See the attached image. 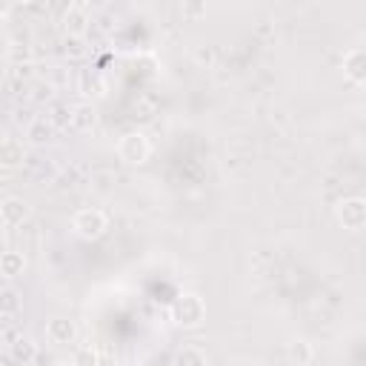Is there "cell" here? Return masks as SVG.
<instances>
[{
    "label": "cell",
    "instance_id": "obj_13",
    "mask_svg": "<svg viewBox=\"0 0 366 366\" xmlns=\"http://www.w3.org/2000/svg\"><path fill=\"white\" fill-rule=\"evenodd\" d=\"M9 349H11V357H14L17 363H23V366L37 357V343H34L29 335H17V337L9 343Z\"/></svg>",
    "mask_w": 366,
    "mask_h": 366
},
{
    "label": "cell",
    "instance_id": "obj_5",
    "mask_svg": "<svg viewBox=\"0 0 366 366\" xmlns=\"http://www.w3.org/2000/svg\"><path fill=\"white\" fill-rule=\"evenodd\" d=\"M29 220V203L17 194H9L0 200V223L3 226H20Z\"/></svg>",
    "mask_w": 366,
    "mask_h": 366
},
{
    "label": "cell",
    "instance_id": "obj_8",
    "mask_svg": "<svg viewBox=\"0 0 366 366\" xmlns=\"http://www.w3.org/2000/svg\"><path fill=\"white\" fill-rule=\"evenodd\" d=\"M26 160V149L17 137H0V166L3 169H17Z\"/></svg>",
    "mask_w": 366,
    "mask_h": 366
},
{
    "label": "cell",
    "instance_id": "obj_6",
    "mask_svg": "<svg viewBox=\"0 0 366 366\" xmlns=\"http://www.w3.org/2000/svg\"><path fill=\"white\" fill-rule=\"evenodd\" d=\"M343 74L355 83V86H363L366 80V51L360 46H352L346 54H343Z\"/></svg>",
    "mask_w": 366,
    "mask_h": 366
},
{
    "label": "cell",
    "instance_id": "obj_1",
    "mask_svg": "<svg viewBox=\"0 0 366 366\" xmlns=\"http://www.w3.org/2000/svg\"><path fill=\"white\" fill-rule=\"evenodd\" d=\"M169 317L180 329H197L206 320V300L200 295H194V292H183V295H177L172 300Z\"/></svg>",
    "mask_w": 366,
    "mask_h": 366
},
{
    "label": "cell",
    "instance_id": "obj_14",
    "mask_svg": "<svg viewBox=\"0 0 366 366\" xmlns=\"http://www.w3.org/2000/svg\"><path fill=\"white\" fill-rule=\"evenodd\" d=\"M94 120H97V114H94V106H92V103H77V106H71L69 123H71L77 132H89V129L94 126Z\"/></svg>",
    "mask_w": 366,
    "mask_h": 366
},
{
    "label": "cell",
    "instance_id": "obj_17",
    "mask_svg": "<svg viewBox=\"0 0 366 366\" xmlns=\"http://www.w3.org/2000/svg\"><path fill=\"white\" fill-rule=\"evenodd\" d=\"M71 366H100V355H97V349H94L92 343L77 346L74 355H71Z\"/></svg>",
    "mask_w": 366,
    "mask_h": 366
},
{
    "label": "cell",
    "instance_id": "obj_21",
    "mask_svg": "<svg viewBox=\"0 0 366 366\" xmlns=\"http://www.w3.org/2000/svg\"><path fill=\"white\" fill-rule=\"evenodd\" d=\"M54 366H71V360H57Z\"/></svg>",
    "mask_w": 366,
    "mask_h": 366
},
{
    "label": "cell",
    "instance_id": "obj_9",
    "mask_svg": "<svg viewBox=\"0 0 366 366\" xmlns=\"http://www.w3.org/2000/svg\"><path fill=\"white\" fill-rule=\"evenodd\" d=\"M51 137H54V126L49 123V117H34V120H29V126H26V140H29L31 146H46Z\"/></svg>",
    "mask_w": 366,
    "mask_h": 366
},
{
    "label": "cell",
    "instance_id": "obj_20",
    "mask_svg": "<svg viewBox=\"0 0 366 366\" xmlns=\"http://www.w3.org/2000/svg\"><path fill=\"white\" fill-rule=\"evenodd\" d=\"M3 352H6V335L0 332V355H3Z\"/></svg>",
    "mask_w": 366,
    "mask_h": 366
},
{
    "label": "cell",
    "instance_id": "obj_16",
    "mask_svg": "<svg viewBox=\"0 0 366 366\" xmlns=\"http://www.w3.org/2000/svg\"><path fill=\"white\" fill-rule=\"evenodd\" d=\"M20 312V292L6 286L0 289V317H14Z\"/></svg>",
    "mask_w": 366,
    "mask_h": 366
},
{
    "label": "cell",
    "instance_id": "obj_11",
    "mask_svg": "<svg viewBox=\"0 0 366 366\" xmlns=\"http://www.w3.org/2000/svg\"><path fill=\"white\" fill-rule=\"evenodd\" d=\"M86 11L80 6H69L66 14H63V29H66V37H83L86 34Z\"/></svg>",
    "mask_w": 366,
    "mask_h": 366
},
{
    "label": "cell",
    "instance_id": "obj_2",
    "mask_svg": "<svg viewBox=\"0 0 366 366\" xmlns=\"http://www.w3.org/2000/svg\"><path fill=\"white\" fill-rule=\"evenodd\" d=\"M152 154V143L143 132H126L117 143V157L126 163V166H143Z\"/></svg>",
    "mask_w": 366,
    "mask_h": 366
},
{
    "label": "cell",
    "instance_id": "obj_18",
    "mask_svg": "<svg viewBox=\"0 0 366 366\" xmlns=\"http://www.w3.org/2000/svg\"><path fill=\"white\" fill-rule=\"evenodd\" d=\"M66 54H69V57H83V54H86L83 37H66Z\"/></svg>",
    "mask_w": 366,
    "mask_h": 366
},
{
    "label": "cell",
    "instance_id": "obj_7",
    "mask_svg": "<svg viewBox=\"0 0 366 366\" xmlns=\"http://www.w3.org/2000/svg\"><path fill=\"white\" fill-rule=\"evenodd\" d=\"M46 337H49L54 346H69V343H74V337H77V326H74V320H69V317H51V320L46 323Z\"/></svg>",
    "mask_w": 366,
    "mask_h": 366
},
{
    "label": "cell",
    "instance_id": "obj_12",
    "mask_svg": "<svg viewBox=\"0 0 366 366\" xmlns=\"http://www.w3.org/2000/svg\"><path fill=\"white\" fill-rule=\"evenodd\" d=\"M286 357H289V363H292V366H309V363L315 360V349H312V343H309V340L295 337V340L286 346Z\"/></svg>",
    "mask_w": 366,
    "mask_h": 366
},
{
    "label": "cell",
    "instance_id": "obj_3",
    "mask_svg": "<svg viewBox=\"0 0 366 366\" xmlns=\"http://www.w3.org/2000/svg\"><path fill=\"white\" fill-rule=\"evenodd\" d=\"M71 229H74V234L77 237H83V240H97L106 229H109V220H106V214L100 212V209H80L77 214H74V220H71Z\"/></svg>",
    "mask_w": 366,
    "mask_h": 366
},
{
    "label": "cell",
    "instance_id": "obj_4",
    "mask_svg": "<svg viewBox=\"0 0 366 366\" xmlns=\"http://www.w3.org/2000/svg\"><path fill=\"white\" fill-rule=\"evenodd\" d=\"M335 217L346 232H360L366 226V200L363 197H343L335 206Z\"/></svg>",
    "mask_w": 366,
    "mask_h": 366
},
{
    "label": "cell",
    "instance_id": "obj_19",
    "mask_svg": "<svg viewBox=\"0 0 366 366\" xmlns=\"http://www.w3.org/2000/svg\"><path fill=\"white\" fill-rule=\"evenodd\" d=\"M183 14L200 17V14H206V6H203V3H183Z\"/></svg>",
    "mask_w": 366,
    "mask_h": 366
},
{
    "label": "cell",
    "instance_id": "obj_10",
    "mask_svg": "<svg viewBox=\"0 0 366 366\" xmlns=\"http://www.w3.org/2000/svg\"><path fill=\"white\" fill-rule=\"evenodd\" d=\"M23 272H26V254H23V252L9 249V252H3V254H0V274H3L6 280L20 277Z\"/></svg>",
    "mask_w": 366,
    "mask_h": 366
},
{
    "label": "cell",
    "instance_id": "obj_15",
    "mask_svg": "<svg viewBox=\"0 0 366 366\" xmlns=\"http://www.w3.org/2000/svg\"><path fill=\"white\" fill-rule=\"evenodd\" d=\"M172 366H206V352L197 349V346H183V349L174 355Z\"/></svg>",
    "mask_w": 366,
    "mask_h": 366
}]
</instances>
